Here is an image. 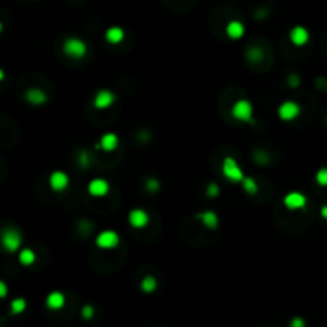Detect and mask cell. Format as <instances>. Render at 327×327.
<instances>
[{"label": "cell", "mask_w": 327, "mask_h": 327, "mask_svg": "<svg viewBox=\"0 0 327 327\" xmlns=\"http://www.w3.org/2000/svg\"><path fill=\"white\" fill-rule=\"evenodd\" d=\"M222 174L227 181L233 184H241L245 181V172H243L240 163L233 157H225L222 162Z\"/></svg>", "instance_id": "cell-1"}, {"label": "cell", "mask_w": 327, "mask_h": 327, "mask_svg": "<svg viewBox=\"0 0 327 327\" xmlns=\"http://www.w3.org/2000/svg\"><path fill=\"white\" fill-rule=\"evenodd\" d=\"M232 117L241 123H247L254 117V106L249 99H238L232 107Z\"/></svg>", "instance_id": "cell-2"}, {"label": "cell", "mask_w": 327, "mask_h": 327, "mask_svg": "<svg viewBox=\"0 0 327 327\" xmlns=\"http://www.w3.org/2000/svg\"><path fill=\"white\" fill-rule=\"evenodd\" d=\"M62 51L69 57H72V59H82V57L86 54L88 47H86V43L82 40V38L69 37L67 40L64 42V45H62Z\"/></svg>", "instance_id": "cell-3"}, {"label": "cell", "mask_w": 327, "mask_h": 327, "mask_svg": "<svg viewBox=\"0 0 327 327\" xmlns=\"http://www.w3.org/2000/svg\"><path fill=\"white\" fill-rule=\"evenodd\" d=\"M2 246L6 252H18L21 251L23 236L16 228H5L2 233Z\"/></svg>", "instance_id": "cell-4"}, {"label": "cell", "mask_w": 327, "mask_h": 327, "mask_svg": "<svg viewBox=\"0 0 327 327\" xmlns=\"http://www.w3.org/2000/svg\"><path fill=\"white\" fill-rule=\"evenodd\" d=\"M300 113H302V107H300L296 101H284L281 102L279 107H278V117L279 120L283 121H292L300 117Z\"/></svg>", "instance_id": "cell-5"}, {"label": "cell", "mask_w": 327, "mask_h": 327, "mask_svg": "<svg viewBox=\"0 0 327 327\" xmlns=\"http://www.w3.org/2000/svg\"><path fill=\"white\" fill-rule=\"evenodd\" d=\"M94 243L99 249H113L120 245V235L115 230H102L96 236Z\"/></svg>", "instance_id": "cell-6"}, {"label": "cell", "mask_w": 327, "mask_h": 327, "mask_svg": "<svg viewBox=\"0 0 327 327\" xmlns=\"http://www.w3.org/2000/svg\"><path fill=\"white\" fill-rule=\"evenodd\" d=\"M48 184H50V189H51V190L56 191V193H61V191H64V190L69 187L70 177H69L67 172L56 169V171H53V172L50 174Z\"/></svg>", "instance_id": "cell-7"}, {"label": "cell", "mask_w": 327, "mask_h": 327, "mask_svg": "<svg viewBox=\"0 0 327 327\" xmlns=\"http://www.w3.org/2000/svg\"><path fill=\"white\" fill-rule=\"evenodd\" d=\"M88 193L94 196V198H102L106 196L109 191H110V184H109L106 179L102 177H94L88 182Z\"/></svg>", "instance_id": "cell-8"}, {"label": "cell", "mask_w": 327, "mask_h": 327, "mask_svg": "<svg viewBox=\"0 0 327 327\" xmlns=\"http://www.w3.org/2000/svg\"><path fill=\"white\" fill-rule=\"evenodd\" d=\"M283 204L289 209V211H299V209H303L306 206V196L302 193V191H289L284 200H283Z\"/></svg>", "instance_id": "cell-9"}, {"label": "cell", "mask_w": 327, "mask_h": 327, "mask_svg": "<svg viewBox=\"0 0 327 327\" xmlns=\"http://www.w3.org/2000/svg\"><path fill=\"white\" fill-rule=\"evenodd\" d=\"M113 102H115V94L110 91V89L102 88V89H99V91L94 94L93 106L96 109H99V110H104V109L110 107Z\"/></svg>", "instance_id": "cell-10"}, {"label": "cell", "mask_w": 327, "mask_h": 327, "mask_svg": "<svg viewBox=\"0 0 327 327\" xmlns=\"http://www.w3.org/2000/svg\"><path fill=\"white\" fill-rule=\"evenodd\" d=\"M150 217H149V213L140 208H134L130 211V214H128V222H130V225L134 227V228H144L147 227V223H149Z\"/></svg>", "instance_id": "cell-11"}, {"label": "cell", "mask_w": 327, "mask_h": 327, "mask_svg": "<svg viewBox=\"0 0 327 327\" xmlns=\"http://www.w3.org/2000/svg\"><path fill=\"white\" fill-rule=\"evenodd\" d=\"M289 40L292 45H296V47H303V45H306L310 40V32L306 27H303V26H296V27H292L289 32Z\"/></svg>", "instance_id": "cell-12"}, {"label": "cell", "mask_w": 327, "mask_h": 327, "mask_svg": "<svg viewBox=\"0 0 327 327\" xmlns=\"http://www.w3.org/2000/svg\"><path fill=\"white\" fill-rule=\"evenodd\" d=\"M120 144V139L115 133H106L99 137V142L96 144V149H101L104 152H113L117 150V147Z\"/></svg>", "instance_id": "cell-13"}, {"label": "cell", "mask_w": 327, "mask_h": 327, "mask_svg": "<svg viewBox=\"0 0 327 327\" xmlns=\"http://www.w3.org/2000/svg\"><path fill=\"white\" fill-rule=\"evenodd\" d=\"M24 98L30 106H43L48 102V94L42 88H29L26 91Z\"/></svg>", "instance_id": "cell-14"}, {"label": "cell", "mask_w": 327, "mask_h": 327, "mask_svg": "<svg viewBox=\"0 0 327 327\" xmlns=\"http://www.w3.org/2000/svg\"><path fill=\"white\" fill-rule=\"evenodd\" d=\"M45 305H47L48 310H53V311L61 310L64 308V305H66V296H64L61 291L50 292L47 299H45Z\"/></svg>", "instance_id": "cell-15"}, {"label": "cell", "mask_w": 327, "mask_h": 327, "mask_svg": "<svg viewBox=\"0 0 327 327\" xmlns=\"http://www.w3.org/2000/svg\"><path fill=\"white\" fill-rule=\"evenodd\" d=\"M196 219L200 220L206 228H209V230H216L217 227H219V216H217V213H214V211H211V209L201 211V213L196 216Z\"/></svg>", "instance_id": "cell-16"}, {"label": "cell", "mask_w": 327, "mask_h": 327, "mask_svg": "<svg viewBox=\"0 0 327 327\" xmlns=\"http://www.w3.org/2000/svg\"><path fill=\"white\" fill-rule=\"evenodd\" d=\"M245 24L241 21H230L225 27V32H227V37L232 38V40H240V38L245 35Z\"/></svg>", "instance_id": "cell-17"}, {"label": "cell", "mask_w": 327, "mask_h": 327, "mask_svg": "<svg viewBox=\"0 0 327 327\" xmlns=\"http://www.w3.org/2000/svg\"><path fill=\"white\" fill-rule=\"evenodd\" d=\"M125 38V30L118 27V26H112L106 30V40L112 45H118L120 42H123Z\"/></svg>", "instance_id": "cell-18"}, {"label": "cell", "mask_w": 327, "mask_h": 327, "mask_svg": "<svg viewBox=\"0 0 327 327\" xmlns=\"http://www.w3.org/2000/svg\"><path fill=\"white\" fill-rule=\"evenodd\" d=\"M35 259H37V255H35V252L32 251L30 247H23L21 251H19V254H18L19 264L24 265V267H30L35 262Z\"/></svg>", "instance_id": "cell-19"}, {"label": "cell", "mask_w": 327, "mask_h": 327, "mask_svg": "<svg viewBox=\"0 0 327 327\" xmlns=\"http://www.w3.org/2000/svg\"><path fill=\"white\" fill-rule=\"evenodd\" d=\"M140 291L145 292V294H153L157 291L158 287V281L155 276H152V274H147L142 279H140Z\"/></svg>", "instance_id": "cell-20"}, {"label": "cell", "mask_w": 327, "mask_h": 327, "mask_svg": "<svg viewBox=\"0 0 327 327\" xmlns=\"http://www.w3.org/2000/svg\"><path fill=\"white\" fill-rule=\"evenodd\" d=\"M26 308H27V302H26V299L18 297V299L11 300V303H10V313L11 315H21V313L26 311Z\"/></svg>", "instance_id": "cell-21"}, {"label": "cell", "mask_w": 327, "mask_h": 327, "mask_svg": "<svg viewBox=\"0 0 327 327\" xmlns=\"http://www.w3.org/2000/svg\"><path fill=\"white\" fill-rule=\"evenodd\" d=\"M241 187H243V190H245L247 195H255L259 191L257 181H255L254 177H249V176H246L245 181L241 182Z\"/></svg>", "instance_id": "cell-22"}, {"label": "cell", "mask_w": 327, "mask_h": 327, "mask_svg": "<svg viewBox=\"0 0 327 327\" xmlns=\"http://www.w3.org/2000/svg\"><path fill=\"white\" fill-rule=\"evenodd\" d=\"M160 187H162V184H160V181L157 177H149L145 181V189L150 191V193H157V191L160 190Z\"/></svg>", "instance_id": "cell-23"}, {"label": "cell", "mask_w": 327, "mask_h": 327, "mask_svg": "<svg viewBox=\"0 0 327 327\" xmlns=\"http://www.w3.org/2000/svg\"><path fill=\"white\" fill-rule=\"evenodd\" d=\"M315 181H316L318 185H321V187H327V168L318 169L316 176H315Z\"/></svg>", "instance_id": "cell-24"}, {"label": "cell", "mask_w": 327, "mask_h": 327, "mask_svg": "<svg viewBox=\"0 0 327 327\" xmlns=\"http://www.w3.org/2000/svg\"><path fill=\"white\" fill-rule=\"evenodd\" d=\"M247 57L251 61L259 62V61H262V57H264V51H262L260 48H251L249 50V53H247Z\"/></svg>", "instance_id": "cell-25"}, {"label": "cell", "mask_w": 327, "mask_h": 327, "mask_svg": "<svg viewBox=\"0 0 327 327\" xmlns=\"http://www.w3.org/2000/svg\"><path fill=\"white\" fill-rule=\"evenodd\" d=\"M204 193H206L208 198H216L217 195L220 193V187L216 182H213V184H209L208 187H206V191H204Z\"/></svg>", "instance_id": "cell-26"}, {"label": "cell", "mask_w": 327, "mask_h": 327, "mask_svg": "<svg viewBox=\"0 0 327 327\" xmlns=\"http://www.w3.org/2000/svg\"><path fill=\"white\" fill-rule=\"evenodd\" d=\"M94 316V306L93 305H85L82 308V318L86 319V321H89V319H93Z\"/></svg>", "instance_id": "cell-27"}, {"label": "cell", "mask_w": 327, "mask_h": 327, "mask_svg": "<svg viewBox=\"0 0 327 327\" xmlns=\"http://www.w3.org/2000/svg\"><path fill=\"white\" fill-rule=\"evenodd\" d=\"M291 327H306V323H305L303 318L294 316V318L291 319Z\"/></svg>", "instance_id": "cell-28"}, {"label": "cell", "mask_w": 327, "mask_h": 327, "mask_svg": "<svg viewBox=\"0 0 327 327\" xmlns=\"http://www.w3.org/2000/svg\"><path fill=\"white\" fill-rule=\"evenodd\" d=\"M79 162L82 163L83 168H85V166H88V164H89V157H88V153H86V152H82V153H80Z\"/></svg>", "instance_id": "cell-29"}, {"label": "cell", "mask_w": 327, "mask_h": 327, "mask_svg": "<svg viewBox=\"0 0 327 327\" xmlns=\"http://www.w3.org/2000/svg\"><path fill=\"white\" fill-rule=\"evenodd\" d=\"M289 85L291 86H299L300 85V79H299V75L297 74H292V75H289Z\"/></svg>", "instance_id": "cell-30"}, {"label": "cell", "mask_w": 327, "mask_h": 327, "mask_svg": "<svg viewBox=\"0 0 327 327\" xmlns=\"http://www.w3.org/2000/svg\"><path fill=\"white\" fill-rule=\"evenodd\" d=\"M6 296H8V287H6L5 281H0V297L5 299Z\"/></svg>", "instance_id": "cell-31"}, {"label": "cell", "mask_w": 327, "mask_h": 327, "mask_svg": "<svg viewBox=\"0 0 327 327\" xmlns=\"http://www.w3.org/2000/svg\"><path fill=\"white\" fill-rule=\"evenodd\" d=\"M321 217L324 220H327V204H324V206L321 208Z\"/></svg>", "instance_id": "cell-32"}]
</instances>
